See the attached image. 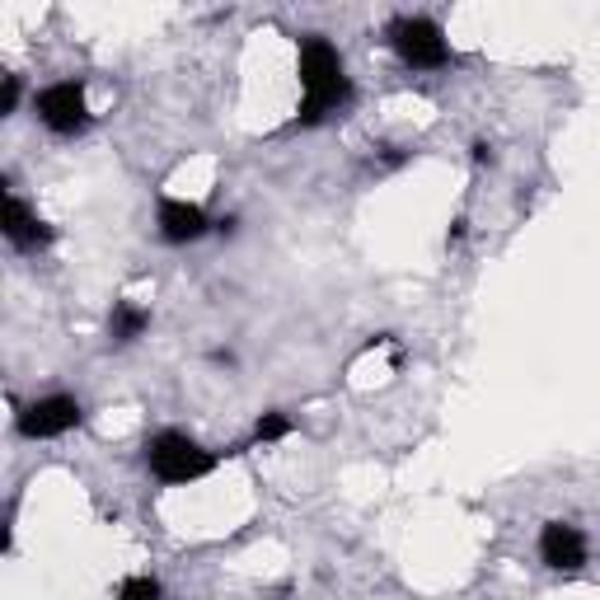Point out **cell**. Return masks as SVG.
Returning <instances> with one entry per match:
<instances>
[{
  "label": "cell",
  "mask_w": 600,
  "mask_h": 600,
  "mask_svg": "<svg viewBox=\"0 0 600 600\" xmlns=\"http://www.w3.org/2000/svg\"><path fill=\"white\" fill-rule=\"evenodd\" d=\"M389 43H394V52H399L413 71H437V66L450 62V47H446L441 29L431 24V19H422V14L394 19V24H389Z\"/></svg>",
  "instance_id": "3957f363"
},
{
  "label": "cell",
  "mask_w": 600,
  "mask_h": 600,
  "mask_svg": "<svg viewBox=\"0 0 600 600\" xmlns=\"http://www.w3.org/2000/svg\"><path fill=\"white\" fill-rule=\"evenodd\" d=\"M38 118H43L56 137H75L85 122H89V108H85V85L75 81H56L38 94Z\"/></svg>",
  "instance_id": "277c9868"
},
{
  "label": "cell",
  "mask_w": 600,
  "mask_h": 600,
  "mask_svg": "<svg viewBox=\"0 0 600 600\" xmlns=\"http://www.w3.org/2000/svg\"><path fill=\"white\" fill-rule=\"evenodd\" d=\"M474 160H479V164H493V146H488V141H474Z\"/></svg>",
  "instance_id": "4fadbf2b"
},
{
  "label": "cell",
  "mask_w": 600,
  "mask_h": 600,
  "mask_svg": "<svg viewBox=\"0 0 600 600\" xmlns=\"http://www.w3.org/2000/svg\"><path fill=\"white\" fill-rule=\"evenodd\" d=\"M6 239L14 244V249H38V244L52 239V231L14 193H6Z\"/></svg>",
  "instance_id": "ba28073f"
},
{
  "label": "cell",
  "mask_w": 600,
  "mask_h": 600,
  "mask_svg": "<svg viewBox=\"0 0 600 600\" xmlns=\"http://www.w3.org/2000/svg\"><path fill=\"white\" fill-rule=\"evenodd\" d=\"M14 104H19V81H14V75H6V99H0V108L14 113Z\"/></svg>",
  "instance_id": "7c38bea8"
},
{
  "label": "cell",
  "mask_w": 600,
  "mask_h": 600,
  "mask_svg": "<svg viewBox=\"0 0 600 600\" xmlns=\"http://www.w3.org/2000/svg\"><path fill=\"white\" fill-rule=\"evenodd\" d=\"M539 558L549 562L558 572H577L587 562V535L577 525H562V521H549L539 535Z\"/></svg>",
  "instance_id": "8992f818"
},
{
  "label": "cell",
  "mask_w": 600,
  "mask_h": 600,
  "mask_svg": "<svg viewBox=\"0 0 600 600\" xmlns=\"http://www.w3.org/2000/svg\"><path fill=\"white\" fill-rule=\"evenodd\" d=\"M300 85H306L300 122H319L338 104H347L352 85H347L343 56L333 52V43H324V38H306V43H300Z\"/></svg>",
  "instance_id": "6da1fadb"
},
{
  "label": "cell",
  "mask_w": 600,
  "mask_h": 600,
  "mask_svg": "<svg viewBox=\"0 0 600 600\" xmlns=\"http://www.w3.org/2000/svg\"><path fill=\"white\" fill-rule=\"evenodd\" d=\"M160 235L169 239V244H188V239H197V235H206V216H202V206H193V202H160Z\"/></svg>",
  "instance_id": "52a82bcc"
},
{
  "label": "cell",
  "mask_w": 600,
  "mask_h": 600,
  "mask_svg": "<svg viewBox=\"0 0 600 600\" xmlns=\"http://www.w3.org/2000/svg\"><path fill=\"white\" fill-rule=\"evenodd\" d=\"M75 422H81V404H75L71 394H47V399H38L19 413V431L33 441L38 437H62V431H71Z\"/></svg>",
  "instance_id": "5b68a950"
},
{
  "label": "cell",
  "mask_w": 600,
  "mask_h": 600,
  "mask_svg": "<svg viewBox=\"0 0 600 600\" xmlns=\"http://www.w3.org/2000/svg\"><path fill=\"white\" fill-rule=\"evenodd\" d=\"M291 431V418H281V413H262L258 427H254V441H281Z\"/></svg>",
  "instance_id": "8fae6325"
},
{
  "label": "cell",
  "mask_w": 600,
  "mask_h": 600,
  "mask_svg": "<svg viewBox=\"0 0 600 600\" xmlns=\"http://www.w3.org/2000/svg\"><path fill=\"white\" fill-rule=\"evenodd\" d=\"M146 324H150L146 310H141V306H127V300H122V306H113L108 333L118 338V343H131V338H141V333H146Z\"/></svg>",
  "instance_id": "9c48e42d"
},
{
  "label": "cell",
  "mask_w": 600,
  "mask_h": 600,
  "mask_svg": "<svg viewBox=\"0 0 600 600\" xmlns=\"http://www.w3.org/2000/svg\"><path fill=\"white\" fill-rule=\"evenodd\" d=\"M146 460L160 483H193L216 469L212 450H202L193 437H183V431H160V437L146 446Z\"/></svg>",
  "instance_id": "7a4b0ae2"
},
{
  "label": "cell",
  "mask_w": 600,
  "mask_h": 600,
  "mask_svg": "<svg viewBox=\"0 0 600 600\" xmlns=\"http://www.w3.org/2000/svg\"><path fill=\"white\" fill-rule=\"evenodd\" d=\"M118 600H160V581L156 577H127L118 587Z\"/></svg>",
  "instance_id": "30bf717a"
}]
</instances>
